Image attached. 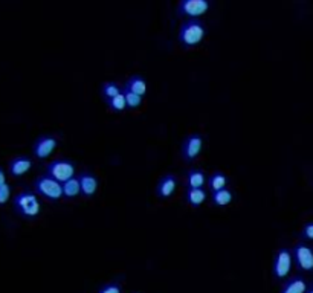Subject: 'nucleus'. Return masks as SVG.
Listing matches in <instances>:
<instances>
[{
  "label": "nucleus",
  "instance_id": "1",
  "mask_svg": "<svg viewBox=\"0 0 313 293\" xmlns=\"http://www.w3.org/2000/svg\"><path fill=\"white\" fill-rule=\"evenodd\" d=\"M208 34V28L200 19H188L180 23L177 31V40L185 49L196 48L205 40Z\"/></svg>",
  "mask_w": 313,
  "mask_h": 293
},
{
  "label": "nucleus",
  "instance_id": "2",
  "mask_svg": "<svg viewBox=\"0 0 313 293\" xmlns=\"http://www.w3.org/2000/svg\"><path fill=\"white\" fill-rule=\"evenodd\" d=\"M12 209L25 220H35L40 215L41 203L34 191L22 190L12 197Z\"/></svg>",
  "mask_w": 313,
  "mask_h": 293
},
{
  "label": "nucleus",
  "instance_id": "3",
  "mask_svg": "<svg viewBox=\"0 0 313 293\" xmlns=\"http://www.w3.org/2000/svg\"><path fill=\"white\" fill-rule=\"evenodd\" d=\"M33 191L43 197L48 202H58V200L63 198V190H61V183L57 182L55 179H52L48 174H38L34 182H33Z\"/></svg>",
  "mask_w": 313,
  "mask_h": 293
},
{
  "label": "nucleus",
  "instance_id": "4",
  "mask_svg": "<svg viewBox=\"0 0 313 293\" xmlns=\"http://www.w3.org/2000/svg\"><path fill=\"white\" fill-rule=\"evenodd\" d=\"M293 269V260L292 252L287 246H279L274 254L272 260V278L277 283H283L287 276H290Z\"/></svg>",
  "mask_w": 313,
  "mask_h": 293
},
{
  "label": "nucleus",
  "instance_id": "5",
  "mask_svg": "<svg viewBox=\"0 0 313 293\" xmlns=\"http://www.w3.org/2000/svg\"><path fill=\"white\" fill-rule=\"evenodd\" d=\"M292 260H293V267L300 273H313V248L306 243L298 240L292 248Z\"/></svg>",
  "mask_w": 313,
  "mask_h": 293
},
{
  "label": "nucleus",
  "instance_id": "6",
  "mask_svg": "<svg viewBox=\"0 0 313 293\" xmlns=\"http://www.w3.org/2000/svg\"><path fill=\"white\" fill-rule=\"evenodd\" d=\"M44 174H48L52 179H55L57 182L63 183L68 179L76 176V163L72 159L57 158V159L51 161L49 163H46Z\"/></svg>",
  "mask_w": 313,
  "mask_h": 293
},
{
  "label": "nucleus",
  "instance_id": "7",
  "mask_svg": "<svg viewBox=\"0 0 313 293\" xmlns=\"http://www.w3.org/2000/svg\"><path fill=\"white\" fill-rule=\"evenodd\" d=\"M205 145V137L202 133H190L185 136V139L180 144V158L186 163H193L199 159Z\"/></svg>",
  "mask_w": 313,
  "mask_h": 293
},
{
  "label": "nucleus",
  "instance_id": "8",
  "mask_svg": "<svg viewBox=\"0 0 313 293\" xmlns=\"http://www.w3.org/2000/svg\"><path fill=\"white\" fill-rule=\"evenodd\" d=\"M211 9V0H179L176 14L179 17L199 19Z\"/></svg>",
  "mask_w": 313,
  "mask_h": 293
},
{
  "label": "nucleus",
  "instance_id": "9",
  "mask_svg": "<svg viewBox=\"0 0 313 293\" xmlns=\"http://www.w3.org/2000/svg\"><path fill=\"white\" fill-rule=\"evenodd\" d=\"M60 144V136L48 133V134H40L37 139L33 142V147H31V153H33V158L37 161H44L48 159L51 154L54 153V150L58 147Z\"/></svg>",
  "mask_w": 313,
  "mask_h": 293
},
{
  "label": "nucleus",
  "instance_id": "10",
  "mask_svg": "<svg viewBox=\"0 0 313 293\" xmlns=\"http://www.w3.org/2000/svg\"><path fill=\"white\" fill-rule=\"evenodd\" d=\"M179 187V177L176 173H165L154 187V194L161 200L171 198Z\"/></svg>",
  "mask_w": 313,
  "mask_h": 293
},
{
  "label": "nucleus",
  "instance_id": "11",
  "mask_svg": "<svg viewBox=\"0 0 313 293\" xmlns=\"http://www.w3.org/2000/svg\"><path fill=\"white\" fill-rule=\"evenodd\" d=\"M34 165V161L28 154H17V156H12L8 161V173L12 177H22L31 171V168Z\"/></svg>",
  "mask_w": 313,
  "mask_h": 293
},
{
  "label": "nucleus",
  "instance_id": "12",
  "mask_svg": "<svg viewBox=\"0 0 313 293\" xmlns=\"http://www.w3.org/2000/svg\"><path fill=\"white\" fill-rule=\"evenodd\" d=\"M76 176H78V180H80L81 195L84 198H92L97 194L98 187H100V180H98L97 174H93L92 171H89V169H81Z\"/></svg>",
  "mask_w": 313,
  "mask_h": 293
},
{
  "label": "nucleus",
  "instance_id": "13",
  "mask_svg": "<svg viewBox=\"0 0 313 293\" xmlns=\"http://www.w3.org/2000/svg\"><path fill=\"white\" fill-rule=\"evenodd\" d=\"M307 286H309V281L303 273L290 275L281 283L279 293H306Z\"/></svg>",
  "mask_w": 313,
  "mask_h": 293
},
{
  "label": "nucleus",
  "instance_id": "14",
  "mask_svg": "<svg viewBox=\"0 0 313 293\" xmlns=\"http://www.w3.org/2000/svg\"><path fill=\"white\" fill-rule=\"evenodd\" d=\"M207 179H208V174L203 171L202 168L193 166L185 173L183 185L185 188H207Z\"/></svg>",
  "mask_w": 313,
  "mask_h": 293
},
{
  "label": "nucleus",
  "instance_id": "15",
  "mask_svg": "<svg viewBox=\"0 0 313 293\" xmlns=\"http://www.w3.org/2000/svg\"><path fill=\"white\" fill-rule=\"evenodd\" d=\"M185 202L191 208H200L209 198L207 188H185Z\"/></svg>",
  "mask_w": 313,
  "mask_h": 293
},
{
  "label": "nucleus",
  "instance_id": "16",
  "mask_svg": "<svg viewBox=\"0 0 313 293\" xmlns=\"http://www.w3.org/2000/svg\"><path fill=\"white\" fill-rule=\"evenodd\" d=\"M228 187H229V177L223 171H220V169L212 171L207 179V190L211 191V193L228 188Z\"/></svg>",
  "mask_w": 313,
  "mask_h": 293
},
{
  "label": "nucleus",
  "instance_id": "17",
  "mask_svg": "<svg viewBox=\"0 0 313 293\" xmlns=\"http://www.w3.org/2000/svg\"><path fill=\"white\" fill-rule=\"evenodd\" d=\"M122 86H124L125 89H129V90L135 92V94L140 95V97H145L147 90H148V83H147V80L144 78L142 75H138V73L129 76L127 81H125Z\"/></svg>",
  "mask_w": 313,
  "mask_h": 293
},
{
  "label": "nucleus",
  "instance_id": "18",
  "mask_svg": "<svg viewBox=\"0 0 313 293\" xmlns=\"http://www.w3.org/2000/svg\"><path fill=\"white\" fill-rule=\"evenodd\" d=\"M209 200H211V205L217 206V208H223L232 203L234 200V191L228 187L223 190H218V191H212L209 194Z\"/></svg>",
  "mask_w": 313,
  "mask_h": 293
},
{
  "label": "nucleus",
  "instance_id": "19",
  "mask_svg": "<svg viewBox=\"0 0 313 293\" xmlns=\"http://www.w3.org/2000/svg\"><path fill=\"white\" fill-rule=\"evenodd\" d=\"M61 190H63V198H66V200H75L78 195H81L78 176H73V177L68 179L66 182H63Z\"/></svg>",
  "mask_w": 313,
  "mask_h": 293
},
{
  "label": "nucleus",
  "instance_id": "20",
  "mask_svg": "<svg viewBox=\"0 0 313 293\" xmlns=\"http://www.w3.org/2000/svg\"><path fill=\"white\" fill-rule=\"evenodd\" d=\"M121 92H122V84H119L118 81H104L100 89V94L104 101L119 95Z\"/></svg>",
  "mask_w": 313,
  "mask_h": 293
},
{
  "label": "nucleus",
  "instance_id": "21",
  "mask_svg": "<svg viewBox=\"0 0 313 293\" xmlns=\"http://www.w3.org/2000/svg\"><path fill=\"white\" fill-rule=\"evenodd\" d=\"M105 105H107V109L110 110V112H115V113H122L125 109H127V104H125V98H124V94L121 92L119 95L110 98V99H107L104 101Z\"/></svg>",
  "mask_w": 313,
  "mask_h": 293
},
{
  "label": "nucleus",
  "instance_id": "22",
  "mask_svg": "<svg viewBox=\"0 0 313 293\" xmlns=\"http://www.w3.org/2000/svg\"><path fill=\"white\" fill-rule=\"evenodd\" d=\"M122 94H124L125 104H127L129 109H138V107H140L144 102V97H140V95L135 94V92L125 89L124 86H122Z\"/></svg>",
  "mask_w": 313,
  "mask_h": 293
},
{
  "label": "nucleus",
  "instance_id": "23",
  "mask_svg": "<svg viewBox=\"0 0 313 293\" xmlns=\"http://www.w3.org/2000/svg\"><path fill=\"white\" fill-rule=\"evenodd\" d=\"M97 293H124V286L119 280L107 281L97 290Z\"/></svg>",
  "mask_w": 313,
  "mask_h": 293
},
{
  "label": "nucleus",
  "instance_id": "24",
  "mask_svg": "<svg viewBox=\"0 0 313 293\" xmlns=\"http://www.w3.org/2000/svg\"><path fill=\"white\" fill-rule=\"evenodd\" d=\"M298 240L306 243H313V222H307L301 226L298 232Z\"/></svg>",
  "mask_w": 313,
  "mask_h": 293
},
{
  "label": "nucleus",
  "instance_id": "25",
  "mask_svg": "<svg viewBox=\"0 0 313 293\" xmlns=\"http://www.w3.org/2000/svg\"><path fill=\"white\" fill-rule=\"evenodd\" d=\"M11 194H12V188H11L9 183L0 185V206L8 202V200L11 198Z\"/></svg>",
  "mask_w": 313,
  "mask_h": 293
},
{
  "label": "nucleus",
  "instance_id": "26",
  "mask_svg": "<svg viewBox=\"0 0 313 293\" xmlns=\"http://www.w3.org/2000/svg\"><path fill=\"white\" fill-rule=\"evenodd\" d=\"M6 183V173H5V169L0 166V185H3Z\"/></svg>",
  "mask_w": 313,
  "mask_h": 293
},
{
  "label": "nucleus",
  "instance_id": "27",
  "mask_svg": "<svg viewBox=\"0 0 313 293\" xmlns=\"http://www.w3.org/2000/svg\"><path fill=\"white\" fill-rule=\"evenodd\" d=\"M306 293H313V283H309V286H307V290H306Z\"/></svg>",
  "mask_w": 313,
  "mask_h": 293
},
{
  "label": "nucleus",
  "instance_id": "28",
  "mask_svg": "<svg viewBox=\"0 0 313 293\" xmlns=\"http://www.w3.org/2000/svg\"><path fill=\"white\" fill-rule=\"evenodd\" d=\"M132 293H140V292H132Z\"/></svg>",
  "mask_w": 313,
  "mask_h": 293
}]
</instances>
